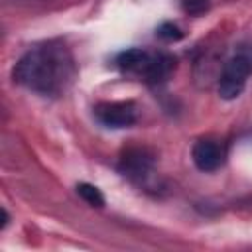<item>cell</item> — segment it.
<instances>
[{
	"mask_svg": "<svg viewBox=\"0 0 252 252\" xmlns=\"http://www.w3.org/2000/svg\"><path fill=\"white\" fill-rule=\"evenodd\" d=\"M150 57V51L148 49H142V47H130V49H124L116 55L114 63L118 67V71H122L124 75H134V77H140L146 61Z\"/></svg>",
	"mask_w": 252,
	"mask_h": 252,
	"instance_id": "7",
	"label": "cell"
},
{
	"mask_svg": "<svg viewBox=\"0 0 252 252\" xmlns=\"http://www.w3.org/2000/svg\"><path fill=\"white\" fill-rule=\"evenodd\" d=\"M226 156L228 152H226L224 142L215 140V138H201L193 144V150H191V159L195 167L205 173L220 169L226 161Z\"/></svg>",
	"mask_w": 252,
	"mask_h": 252,
	"instance_id": "5",
	"label": "cell"
},
{
	"mask_svg": "<svg viewBox=\"0 0 252 252\" xmlns=\"http://www.w3.org/2000/svg\"><path fill=\"white\" fill-rule=\"evenodd\" d=\"M8 220H10V217H8V211H6V209H2V224H0V228H2V230L8 226Z\"/></svg>",
	"mask_w": 252,
	"mask_h": 252,
	"instance_id": "11",
	"label": "cell"
},
{
	"mask_svg": "<svg viewBox=\"0 0 252 252\" xmlns=\"http://www.w3.org/2000/svg\"><path fill=\"white\" fill-rule=\"evenodd\" d=\"M211 6V0H181V10L189 16H203Z\"/></svg>",
	"mask_w": 252,
	"mask_h": 252,
	"instance_id": "10",
	"label": "cell"
},
{
	"mask_svg": "<svg viewBox=\"0 0 252 252\" xmlns=\"http://www.w3.org/2000/svg\"><path fill=\"white\" fill-rule=\"evenodd\" d=\"M75 191H77V195H79L89 207H96V209L104 207V195H102V191H100L98 187H94L93 183L81 181V183H77Z\"/></svg>",
	"mask_w": 252,
	"mask_h": 252,
	"instance_id": "8",
	"label": "cell"
},
{
	"mask_svg": "<svg viewBox=\"0 0 252 252\" xmlns=\"http://www.w3.org/2000/svg\"><path fill=\"white\" fill-rule=\"evenodd\" d=\"M154 154L148 148L142 146H130L126 148L118 158V171L134 181V183H146L154 173Z\"/></svg>",
	"mask_w": 252,
	"mask_h": 252,
	"instance_id": "3",
	"label": "cell"
},
{
	"mask_svg": "<svg viewBox=\"0 0 252 252\" xmlns=\"http://www.w3.org/2000/svg\"><path fill=\"white\" fill-rule=\"evenodd\" d=\"M252 73V55L240 51L228 57L217 77V93L222 100H234L242 94L246 81Z\"/></svg>",
	"mask_w": 252,
	"mask_h": 252,
	"instance_id": "2",
	"label": "cell"
},
{
	"mask_svg": "<svg viewBox=\"0 0 252 252\" xmlns=\"http://www.w3.org/2000/svg\"><path fill=\"white\" fill-rule=\"evenodd\" d=\"M156 35L159 39H163V41H179L183 37V32L173 22H163V24H159L156 28Z\"/></svg>",
	"mask_w": 252,
	"mask_h": 252,
	"instance_id": "9",
	"label": "cell"
},
{
	"mask_svg": "<svg viewBox=\"0 0 252 252\" xmlns=\"http://www.w3.org/2000/svg\"><path fill=\"white\" fill-rule=\"evenodd\" d=\"M93 114L100 126L122 130L136 122V104L132 100H104L93 108Z\"/></svg>",
	"mask_w": 252,
	"mask_h": 252,
	"instance_id": "4",
	"label": "cell"
},
{
	"mask_svg": "<svg viewBox=\"0 0 252 252\" xmlns=\"http://www.w3.org/2000/svg\"><path fill=\"white\" fill-rule=\"evenodd\" d=\"M175 71V57L165 51H150V57L140 73V81L148 85H161L165 83L171 73Z\"/></svg>",
	"mask_w": 252,
	"mask_h": 252,
	"instance_id": "6",
	"label": "cell"
},
{
	"mask_svg": "<svg viewBox=\"0 0 252 252\" xmlns=\"http://www.w3.org/2000/svg\"><path fill=\"white\" fill-rule=\"evenodd\" d=\"M75 77V59L71 49L57 39L30 47L14 65L16 85L41 96H57L67 91Z\"/></svg>",
	"mask_w": 252,
	"mask_h": 252,
	"instance_id": "1",
	"label": "cell"
}]
</instances>
